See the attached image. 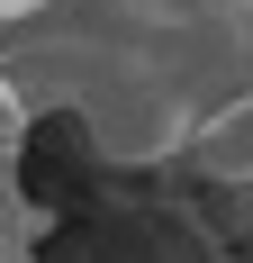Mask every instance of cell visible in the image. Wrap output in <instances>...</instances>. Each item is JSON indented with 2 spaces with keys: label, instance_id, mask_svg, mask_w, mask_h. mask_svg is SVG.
Returning a JSON list of instances; mask_svg holds the SVG:
<instances>
[{
  "label": "cell",
  "instance_id": "1",
  "mask_svg": "<svg viewBox=\"0 0 253 263\" xmlns=\"http://www.w3.org/2000/svg\"><path fill=\"white\" fill-rule=\"evenodd\" d=\"M181 155H190V163H208V173H226V182H244V173H253V91H235L217 118H199Z\"/></svg>",
  "mask_w": 253,
  "mask_h": 263
},
{
  "label": "cell",
  "instance_id": "2",
  "mask_svg": "<svg viewBox=\"0 0 253 263\" xmlns=\"http://www.w3.org/2000/svg\"><path fill=\"white\" fill-rule=\"evenodd\" d=\"M154 9H190V18H244L253 0H154Z\"/></svg>",
  "mask_w": 253,
  "mask_h": 263
},
{
  "label": "cell",
  "instance_id": "3",
  "mask_svg": "<svg viewBox=\"0 0 253 263\" xmlns=\"http://www.w3.org/2000/svg\"><path fill=\"white\" fill-rule=\"evenodd\" d=\"M36 18H54V0H0V27H36Z\"/></svg>",
  "mask_w": 253,
  "mask_h": 263
}]
</instances>
